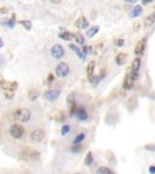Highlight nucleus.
<instances>
[{
	"instance_id": "f257e3e1",
	"label": "nucleus",
	"mask_w": 155,
	"mask_h": 174,
	"mask_svg": "<svg viewBox=\"0 0 155 174\" xmlns=\"http://www.w3.org/2000/svg\"><path fill=\"white\" fill-rule=\"evenodd\" d=\"M14 117L20 122H27V121H29V118H30V111L28 109H24V108L18 109V110L15 111Z\"/></svg>"
},
{
	"instance_id": "f03ea898",
	"label": "nucleus",
	"mask_w": 155,
	"mask_h": 174,
	"mask_svg": "<svg viewBox=\"0 0 155 174\" xmlns=\"http://www.w3.org/2000/svg\"><path fill=\"white\" fill-rule=\"evenodd\" d=\"M10 134H11V137H14L15 139H20L24 134V128L21 125L15 123V125H12L10 127Z\"/></svg>"
},
{
	"instance_id": "7ed1b4c3",
	"label": "nucleus",
	"mask_w": 155,
	"mask_h": 174,
	"mask_svg": "<svg viewBox=\"0 0 155 174\" xmlns=\"http://www.w3.org/2000/svg\"><path fill=\"white\" fill-rule=\"evenodd\" d=\"M69 65L67 63H59L56 66V75L58 77H66L69 74Z\"/></svg>"
},
{
	"instance_id": "20e7f679",
	"label": "nucleus",
	"mask_w": 155,
	"mask_h": 174,
	"mask_svg": "<svg viewBox=\"0 0 155 174\" xmlns=\"http://www.w3.org/2000/svg\"><path fill=\"white\" fill-rule=\"evenodd\" d=\"M51 56L56 59H59L64 56V48L61 45H54L51 48Z\"/></svg>"
},
{
	"instance_id": "39448f33",
	"label": "nucleus",
	"mask_w": 155,
	"mask_h": 174,
	"mask_svg": "<svg viewBox=\"0 0 155 174\" xmlns=\"http://www.w3.org/2000/svg\"><path fill=\"white\" fill-rule=\"evenodd\" d=\"M59 95H61L59 90H47L44 93V97H45V99H47L50 102H54L59 97Z\"/></svg>"
},
{
	"instance_id": "423d86ee",
	"label": "nucleus",
	"mask_w": 155,
	"mask_h": 174,
	"mask_svg": "<svg viewBox=\"0 0 155 174\" xmlns=\"http://www.w3.org/2000/svg\"><path fill=\"white\" fill-rule=\"evenodd\" d=\"M30 139L35 143H39L44 139V131L43 129H34L32 133H30Z\"/></svg>"
},
{
	"instance_id": "0eeeda50",
	"label": "nucleus",
	"mask_w": 155,
	"mask_h": 174,
	"mask_svg": "<svg viewBox=\"0 0 155 174\" xmlns=\"http://www.w3.org/2000/svg\"><path fill=\"white\" fill-rule=\"evenodd\" d=\"M0 87L5 91H14L17 88V84L16 82H10V81H5V80H1L0 81Z\"/></svg>"
},
{
	"instance_id": "6e6552de",
	"label": "nucleus",
	"mask_w": 155,
	"mask_h": 174,
	"mask_svg": "<svg viewBox=\"0 0 155 174\" xmlns=\"http://www.w3.org/2000/svg\"><path fill=\"white\" fill-rule=\"evenodd\" d=\"M75 115H76V117L79 118V120H81V121H86V120L88 118V115H87L86 110L83 108V106H79V108H78V106H76Z\"/></svg>"
},
{
	"instance_id": "1a4fd4ad",
	"label": "nucleus",
	"mask_w": 155,
	"mask_h": 174,
	"mask_svg": "<svg viewBox=\"0 0 155 174\" xmlns=\"http://www.w3.org/2000/svg\"><path fill=\"white\" fill-rule=\"evenodd\" d=\"M75 27L78 29H85V28L88 27V22H87V19L85 17H79L75 22Z\"/></svg>"
},
{
	"instance_id": "9d476101",
	"label": "nucleus",
	"mask_w": 155,
	"mask_h": 174,
	"mask_svg": "<svg viewBox=\"0 0 155 174\" xmlns=\"http://www.w3.org/2000/svg\"><path fill=\"white\" fill-rule=\"evenodd\" d=\"M144 48H146V40H141V41L136 45V48H135V53L136 55H142L144 52Z\"/></svg>"
},
{
	"instance_id": "9b49d317",
	"label": "nucleus",
	"mask_w": 155,
	"mask_h": 174,
	"mask_svg": "<svg viewBox=\"0 0 155 174\" xmlns=\"http://www.w3.org/2000/svg\"><path fill=\"white\" fill-rule=\"evenodd\" d=\"M133 81H135V80L131 77L130 74L126 75V79H125V81H124V88L125 90H131L133 87Z\"/></svg>"
},
{
	"instance_id": "f8f14e48",
	"label": "nucleus",
	"mask_w": 155,
	"mask_h": 174,
	"mask_svg": "<svg viewBox=\"0 0 155 174\" xmlns=\"http://www.w3.org/2000/svg\"><path fill=\"white\" fill-rule=\"evenodd\" d=\"M126 59H127V56H126V53H119V55L116 56V58H115V62H116V64H119V65H122V64H125Z\"/></svg>"
},
{
	"instance_id": "ddd939ff",
	"label": "nucleus",
	"mask_w": 155,
	"mask_h": 174,
	"mask_svg": "<svg viewBox=\"0 0 155 174\" xmlns=\"http://www.w3.org/2000/svg\"><path fill=\"white\" fill-rule=\"evenodd\" d=\"M141 13H142V6H136V7H133V9L131 10L130 17H131V18L138 17V16H141Z\"/></svg>"
},
{
	"instance_id": "4468645a",
	"label": "nucleus",
	"mask_w": 155,
	"mask_h": 174,
	"mask_svg": "<svg viewBox=\"0 0 155 174\" xmlns=\"http://www.w3.org/2000/svg\"><path fill=\"white\" fill-rule=\"evenodd\" d=\"M155 22V13H151V15H149L148 17H146L144 19V25L146 27H151Z\"/></svg>"
},
{
	"instance_id": "2eb2a0df",
	"label": "nucleus",
	"mask_w": 155,
	"mask_h": 174,
	"mask_svg": "<svg viewBox=\"0 0 155 174\" xmlns=\"http://www.w3.org/2000/svg\"><path fill=\"white\" fill-rule=\"evenodd\" d=\"M59 38L66 40V41H69V40L74 39V34H72L69 32H62V33H59Z\"/></svg>"
},
{
	"instance_id": "dca6fc26",
	"label": "nucleus",
	"mask_w": 155,
	"mask_h": 174,
	"mask_svg": "<svg viewBox=\"0 0 155 174\" xmlns=\"http://www.w3.org/2000/svg\"><path fill=\"white\" fill-rule=\"evenodd\" d=\"M69 48H70L72 51H74V52H75L76 55L79 56V57H80L81 59H84V58H85V55H84V53H83V52L80 51V48H79V47H76L75 45H70V46H69Z\"/></svg>"
},
{
	"instance_id": "f3484780",
	"label": "nucleus",
	"mask_w": 155,
	"mask_h": 174,
	"mask_svg": "<svg viewBox=\"0 0 155 174\" xmlns=\"http://www.w3.org/2000/svg\"><path fill=\"white\" fill-rule=\"evenodd\" d=\"M98 30H99V28H98V27H92V28L87 29V32H86V35H87L88 38H92V36H95V34H97V33H98Z\"/></svg>"
},
{
	"instance_id": "a211bd4d",
	"label": "nucleus",
	"mask_w": 155,
	"mask_h": 174,
	"mask_svg": "<svg viewBox=\"0 0 155 174\" xmlns=\"http://www.w3.org/2000/svg\"><path fill=\"white\" fill-rule=\"evenodd\" d=\"M38 97H39V91H36V90H30V91L28 92V98H29V100H35Z\"/></svg>"
},
{
	"instance_id": "6ab92c4d",
	"label": "nucleus",
	"mask_w": 155,
	"mask_h": 174,
	"mask_svg": "<svg viewBox=\"0 0 155 174\" xmlns=\"http://www.w3.org/2000/svg\"><path fill=\"white\" fill-rule=\"evenodd\" d=\"M139 66H141V59H139V58H135L133 62H132V65H131V69L138 71Z\"/></svg>"
},
{
	"instance_id": "aec40b11",
	"label": "nucleus",
	"mask_w": 155,
	"mask_h": 174,
	"mask_svg": "<svg viewBox=\"0 0 155 174\" xmlns=\"http://www.w3.org/2000/svg\"><path fill=\"white\" fill-rule=\"evenodd\" d=\"M93 70H95V62H90L88 65H87V69H86V73L88 76H91L93 74Z\"/></svg>"
},
{
	"instance_id": "412c9836",
	"label": "nucleus",
	"mask_w": 155,
	"mask_h": 174,
	"mask_svg": "<svg viewBox=\"0 0 155 174\" xmlns=\"http://www.w3.org/2000/svg\"><path fill=\"white\" fill-rule=\"evenodd\" d=\"M74 39H75V41H76L78 44H80V45H83V44L85 43V39H84V36H83L80 33L74 34Z\"/></svg>"
},
{
	"instance_id": "4be33fe9",
	"label": "nucleus",
	"mask_w": 155,
	"mask_h": 174,
	"mask_svg": "<svg viewBox=\"0 0 155 174\" xmlns=\"http://www.w3.org/2000/svg\"><path fill=\"white\" fill-rule=\"evenodd\" d=\"M97 173L98 174H112L113 170L110 168H107V167H101L97 169Z\"/></svg>"
},
{
	"instance_id": "5701e85b",
	"label": "nucleus",
	"mask_w": 155,
	"mask_h": 174,
	"mask_svg": "<svg viewBox=\"0 0 155 174\" xmlns=\"http://www.w3.org/2000/svg\"><path fill=\"white\" fill-rule=\"evenodd\" d=\"M92 162H93L92 154H91V152H88V154H87V156L85 157V165H86V166H91V165H92Z\"/></svg>"
},
{
	"instance_id": "b1692460",
	"label": "nucleus",
	"mask_w": 155,
	"mask_h": 174,
	"mask_svg": "<svg viewBox=\"0 0 155 174\" xmlns=\"http://www.w3.org/2000/svg\"><path fill=\"white\" fill-rule=\"evenodd\" d=\"M81 149H83V146L80 145V143H74L73 148H72V151L73 152H79V151H81Z\"/></svg>"
},
{
	"instance_id": "393cba45",
	"label": "nucleus",
	"mask_w": 155,
	"mask_h": 174,
	"mask_svg": "<svg viewBox=\"0 0 155 174\" xmlns=\"http://www.w3.org/2000/svg\"><path fill=\"white\" fill-rule=\"evenodd\" d=\"M21 24H22L27 30H30V29H32V22H30V21H22Z\"/></svg>"
},
{
	"instance_id": "a878e982",
	"label": "nucleus",
	"mask_w": 155,
	"mask_h": 174,
	"mask_svg": "<svg viewBox=\"0 0 155 174\" xmlns=\"http://www.w3.org/2000/svg\"><path fill=\"white\" fill-rule=\"evenodd\" d=\"M85 139V133H80L78 137H75V139H74V143H80V142H83Z\"/></svg>"
},
{
	"instance_id": "bb28decb",
	"label": "nucleus",
	"mask_w": 155,
	"mask_h": 174,
	"mask_svg": "<svg viewBox=\"0 0 155 174\" xmlns=\"http://www.w3.org/2000/svg\"><path fill=\"white\" fill-rule=\"evenodd\" d=\"M3 24H5V25H9L10 28L12 29V28H14V27H15V16L12 17L11 19H9V22H6V23H3Z\"/></svg>"
},
{
	"instance_id": "cd10ccee",
	"label": "nucleus",
	"mask_w": 155,
	"mask_h": 174,
	"mask_svg": "<svg viewBox=\"0 0 155 174\" xmlns=\"http://www.w3.org/2000/svg\"><path fill=\"white\" fill-rule=\"evenodd\" d=\"M70 131V127L68 126V125H64L63 127H62V131H61V133H62V136H66L67 133Z\"/></svg>"
},
{
	"instance_id": "c85d7f7f",
	"label": "nucleus",
	"mask_w": 155,
	"mask_h": 174,
	"mask_svg": "<svg viewBox=\"0 0 155 174\" xmlns=\"http://www.w3.org/2000/svg\"><path fill=\"white\" fill-rule=\"evenodd\" d=\"M91 46H84L83 47V52H84V55H88V53H91Z\"/></svg>"
},
{
	"instance_id": "c756f323",
	"label": "nucleus",
	"mask_w": 155,
	"mask_h": 174,
	"mask_svg": "<svg viewBox=\"0 0 155 174\" xmlns=\"http://www.w3.org/2000/svg\"><path fill=\"white\" fill-rule=\"evenodd\" d=\"M124 39H119V40H115V41H114V44L116 45V46H119V47H121L122 45H124Z\"/></svg>"
},
{
	"instance_id": "7c9ffc66",
	"label": "nucleus",
	"mask_w": 155,
	"mask_h": 174,
	"mask_svg": "<svg viewBox=\"0 0 155 174\" xmlns=\"http://www.w3.org/2000/svg\"><path fill=\"white\" fill-rule=\"evenodd\" d=\"M67 102H68V104H69V105H72V104L74 103V96H73V95H70V96L68 97Z\"/></svg>"
},
{
	"instance_id": "2f4dec72",
	"label": "nucleus",
	"mask_w": 155,
	"mask_h": 174,
	"mask_svg": "<svg viewBox=\"0 0 155 174\" xmlns=\"http://www.w3.org/2000/svg\"><path fill=\"white\" fill-rule=\"evenodd\" d=\"M146 149H148V150H151V151H155V145H154V144L147 145V146H146Z\"/></svg>"
},
{
	"instance_id": "473e14b6",
	"label": "nucleus",
	"mask_w": 155,
	"mask_h": 174,
	"mask_svg": "<svg viewBox=\"0 0 155 174\" xmlns=\"http://www.w3.org/2000/svg\"><path fill=\"white\" fill-rule=\"evenodd\" d=\"M4 64H5V61H4L3 56H1V55H0V69H3V66H4Z\"/></svg>"
},
{
	"instance_id": "72a5a7b5",
	"label": "nucleus",
	"mask_w": 155,
	"mask_h": 174,
	"mask_svg": "<svg viewBox=\"0 0 155 174\" xmlns=\"http://www.w3.org/2000/svg\"><path fill=\"white\" fill-rule=\"evenodd\" d=\"M153 1V0H142V4L143 5H148V4H150Z\"/></svg>"
},
{
	"instance_id": "f704fd0d",
	"label": "nucleus",
	"mask_w": 155,
	"mask_h": 174,
	"mask_svg": "<svg viewBox=\"0 0 155 174\" xmlns=\"http://www.w3.org/2000/svg\"><path fill=\"white\" fill-rule=\"evenodd\" d=\"M52 80H54V75H52V74H50V75L47 76V81H49V82H51Z\"/></svg>"
},
{
	"instance_id": "c9c22d12",
	"label": "nucleus",
	"mask_w": 155,
	"mask_h": 174,
	"mask_svg": "<svg viewBox=\"0 0 155 174\" xmlns=\"http://www.w3.org/2000/svg\"><path fill=\"white\" fill-rule=\"evenodd\" d=\"M49 1H50V3H52V4H59V3L62 1V0H49Z\"/></svg>"
},
{
	"instance_id": "e433bc0d",
	"label": "nucleus",
	"mask_w": 155,
	"mask_h": 174,
	"mask_svg": "<svg viewBox=\"0 0 155 174\" xmlns=\"http://www.w3.org/2000/svg\"><path fill=\"white\" fill-rule=\"evenodd\" d=\"M126 3H130V4H135V3H137L138 0H125Z\"/></svg>"
},
{
	"instance_id": "4c0bfd02",
	"label": "nucleus",
	"mask_w": 155,
	"mask_h": 174,
	"mask_svg": "<svg viewBox=\"0 0 155 174\" xmlns=\"http://www.w3.org/2000/svg\"><path fill=\"white\" fill-rule=\"evenodd\" d=\"M149 172H150V173H155V167H154V166H151V167L149 168Z\"/></svg>"
},
{
	"instance_id": "58836bf2",
	"label": "nucleus",
	"mask_w": 155,
	"mask_h": 174,
	"mask_svg": "<svg viewBox=\"0 0 155 174\" xmlns=\"http://www.w3.org/2000/svg\"><path fill=\"white\" fill-rule=\"evenodd\" d=\"M4 12H5V13H6V12H7V10H6V9H5V7H3V9H1V10H0V13H4Z\"/></svg>"
},
{
	"instance_id": "ea45409f",
	"label": "nucleus",
	"mask_w": 155,
	"mask_h": 174,
	"mask_svg": "<svg viewBox=\"0 0 155 174\" xmlns=\"http://www.w3.org/2000/svg\"><path fill=\"white\" fill-rule=\"evenodd\" d=\"M3 45H4V44H3V40H1V39H0V48H1V47H3Z\"/></svg>"
}]
</instances>
